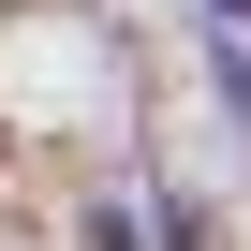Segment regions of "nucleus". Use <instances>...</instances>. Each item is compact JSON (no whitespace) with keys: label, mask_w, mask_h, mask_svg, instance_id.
<instances>
[{"label":"nucleus","mask_w":251,"mask_h":251,"mask_svg":"<svg viewBox=\"0 0 251 251\" xmlns=\"http://www.w3.org/2000/svg\"><path fill=\"white\" fill-rule=\"evenodd\" d=\"M222 15H251V0H222Z\"/></svg>","instance_id":"obj_1"}]
</instances>
